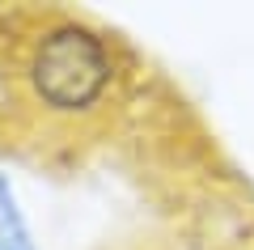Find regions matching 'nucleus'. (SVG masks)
I'll use <instances>...</instances> for the list:
<instances>
[{
	"mask_svg": "<svg viewBox=\"0 0 254 250\" xmlns=\"http://www.w3.org/2000/svg\"><path fill=\"white\" fill-rule=\"evenodd\" d=\"M140 250H161V246H140Z\"/></svg>",
	"mask_w": 254,
	"mask_h": 250,
	"instance_id": "3",
	"label": "nucleus"
},
{
	"mask_svg": "<svg viewBox=\"0 0 254 250\" xmlns=\"http://www.w3.org/2000/svg\"><path fill=\"white\" fill-rule=\"evenodd\" d=\"M0 250H34L26 229V216L17 212V199H13V187L0 178Z\"/></svg>",
	"mask_w": 254,
	"mask_h": 250,
	"instance_id": "2",
	"label": "nucleus"
},
{
	"mask_svg": "<svg viewBox=\"0 0 254 250\" xmlns=\"http://www.w3.org/2000/svg\"><path fill=\"white\" fill-rule=\"evenodd\" d=\"M136 51L68 4H0V157L72 170L131 110Z\"/></svg>",
	"mask_w": 254,
	"mask_h": 250,
	"instance_id": "1",
	"label": "nucleus"
}]
</instances>
